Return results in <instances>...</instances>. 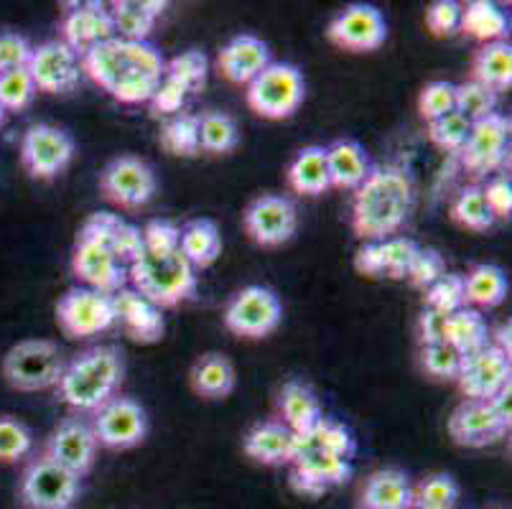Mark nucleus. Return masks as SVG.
Instances as JSON below:
<instances>
[{"mask_svg": "<svg viewBox=\"0 0 512 509\" xmlns=\"http://www.w3.org/2000/svg\"><path fill=\"white\" fill-rule=\"evenodd\" d=\"M82 74L97 87L113 95L123 105L151 102L153 92L166 72V59L148 41H125L113 36L110 41L92 46L79 56Z\"/></svg>", "mask_w": 512, "mask_h": 509, "instance_id": "1", "label": "nucleus"}, {"mask_svg": "<svg viewBox=\"0 0 512 509\" xmlns=\"http://www.w3.org/2000/svg\"><path fill=\"white\" fill-rule=\"evenodd\" d=\"M416 207V186L406 168L372 166L352 199V232L362 242H383L398 235Z\"/></svg>", "mask_w": 512, "mask_h": 509, "instance_id": "2", "label": "nucleus"}, {"mask_svg": "<svg viewBox=\"0 0 512 509\" xmlns=\"http://www.w3.org/2000/svg\"><path fill=\"white\" fill-rule=\"evenodd\" d=\"M125 377L123 352L118 347L85 349L82 354L64 364V372L57 382L59 403L69 405L77 413H95L102 405L118 395Z\"/></svg>", "mask_w": 512, "mask_h": 509, "instance_id": "3", "label": "nucleus"}, {"mask_svg": "<svg viewBox=\"0 0 512 509\" xmlns=\"http://www.w3.org/2000/svg\"><path fill=\"white\" fill-rule=\"evenodd\" d=\"M128 283L158 308H174L197 296L199 275L192 263L176 252L143 250L128 265Z\"/></svg>", "mask_w": 512, "mask_h": 509, "instance_id": "4", "label": "nucleus"}, {"mask_svg": "<svg viewBox=\"0 0 512 509\" xmlns=\"http://www.w3.org/2000/svg\"><path fill=\"white\" fill-rule=\"evenodd\" d=\"M306 82L299 67L271 62L245 87V102L265 120H286L304 105Z\"/></svg>", "mask_w": 512, "mask_h": 509, "instance_id": "5", "label": "nucleus"}, {"mask_svg": "<svg viewBox=\"0 0 512 509\" xmlns=\"http://www.w3.org/2000/svg\"><path fill=\"white\" fill-rule=\"evenodd\" d=\"M62 349L51 339H26L3 357V377L18 392H41L57 387L64 372Z\"/></svg>", "mask_w": 512, "mask_h": 509, "instance_id": "6", "label": "nucleus"}, {"mask_svg": "<svg viewBox=\"0 0 512 509\" xmlns=\"http://www.w3.org/2000/svg\"><path fill=\"white\" fill-rule=\"evenodd\" d=\"M222 321L240 339H265L281 326L283 303L273 288L245 286L227 301Z\"/></svg>", "mask_w": 512, "mask_h": 509, "instance_id": "7", "label": "nucleus"}, {"mask_svg": "<svg viewBox=\"0 0 512 509\" xmlns=\"http://www.w3.org/2000/svg\"><path fill=\"white\" fill-rule=\"evenodd\" d=\"M77 143L67 130L49 123H34L21 138V163L36 181H54L74 161Z\"/></svg>", "mask_w": 512, "mask_h": 509, "instance_id": "8", "label": "nucleus"}, {"mask_svg": "<svg viewBox=\"0 0 512 509\" xmlns=\"http://www.w3.org/2000/svg\"><path fill=\"white\" fill-rule=\"evenodd\" d=\"M18 492L29 509H72L82 492V479L41 454L26 466Z\"/></svg>", "mask_w": 512, "mask_h": 509, "instance_id": "9", "label": "nucleus"}, {"mask_svg": "<svg viewBox=\"0 0 512 509\" xmlns=\"http://www.w3.org/2000/svg\"><path fill=\"white\" fill-rule=\"evenodd\" d=\"M57 324L69 339H90L118 324L113 296L77 286L57 301Z\"/></svg>", "mask_w": 512, "mask_h": 509, "instance_id": "10", "label": "nucleus"}, {"mask_svg": "<svg viewBox=\"0 0 512 509\" xmlns=\"http://www.w3.org/2000/svg\"><path fill=\"white\" fill-rule=\"evenodd\" d=\"M510 128V118L502 112L472 123V133L459 151V158L474 179L502 174L510 158Z\"/></svg>", "mask_w": 512, "mask_h": 509, "instance_id": "11", "label": "nucleus"}, {"mask_svg": "<svg viewBox=\"0 0 512 509\" xmlns=\"http://www.w3.org/2000/svg\"><path fill=\"white\" fill-rule=\"evenodd\" d=\"M100 191L120 209H141L156 196L158 179L151 163L138 156H118L102 168Z\"/></svg>", "mask_w": 512, "mask_h": 509, "instance_id": "12", "label": "nucleus"}, {"mask_svg": "<svg viewBox=\"0 0 512 509\" xmlns=\"http://www.w3.org/2000/svg\"><path fill=\"white\" fill-rule=\"evenodd\" d=\"M291 487L306 497H321L332 487H342L352 479V459L309 446L296 436L291 459Z\"/></svg>", "mask_w": 512, "mask_h": 509, "instance_id": "13", "label": "nucleus"}, {"mask_svg": "<svg viewBox=\"0 0 512 509\" xmlns=\"http://www.w3.org/2000/svg\"><path fill=\"white\" fill-rule=\"evenodd\" d=\"M242 227L258 247H281L299 230V209L291 196L260 194L242 214Z\"/></svg>", "mask_w": 512, "mask_h": 509, "instance_id": "14", "label": "nucleus"}, {"mask_svg": "<svg viewBox=\"0 0 512 509\" xmlns=\"http://www.w3.org/2000/svg\"><path fill=\"white\" fill-rule=\"evenodd\" d=\"M90 426L95 431L97 446H105L110 451H128L146 441L148 413L138 400L115 395L110 403L92 413Z\"/></svg>", "mask_w": 512, "mask_h": 509, "instance_id": "15", "label": "nucleus"}, {"mask_svg": "<svg viewBox=\"0 0 512 509\" xmlns=\"http://www.w3.org/2000/svg\"><path fill=\"white\" fill-rule=\"evenodd\" d=\"M329 44L352 54L377 51L388 39V21L383 11L370 3H355L339 11L327 28Z\"/></svg>", "mask_w": 512, "mask_h": 509, "instance_id": "16", "label": "nucleus"}, {"mask_svg": "<svg viewBox=\"0 0 512 509\" xmlns=\"http://www.w3.org/2000/svg\"><path fill=\"white\" fill-rule=\"evenodd\" d=\"M26 69L34 79L36 90L57 97L72 95L79 87V79H82L79 56L59 39L34 46Z\"/></svg>", "mask_w": 512, "mask_h": 509, "instance_id": "17", "label": "nucleus"}, {"mask_svg": "<svg viewBox=\"0 0 512 509\" xmlns=\"http://www.w3.org/2000/svg\"><path fill=\"white\" fill-rule=\"evenodd\" d=\"M510 382V354L497 349L495 344H487V347L462 357V367L456 375V385L467 400H492Z\"/></svg>", "mask_w": 512, "mask_h": 509, "instance_id": "18", "label": "nucleus"}, {"mask_svg": "<svg viewBox=\"0 0 512 509\" xmlns=\"http://www.w3.org/2000/svg\"><path fill=\"white\" fill-rule=\"evenodd\" d=\"M44 456L51 461H57L74 476H87L95 466L97 459V438L92 426L79 415H67L59 420V426L51 431L49 441H46Z\"/></svg>", "mask_w": 512, "mask_h": 509, "instance_id": "19", "label": "nucleus"}, {"mask_svg": "<svg viewBox=\"0 0 512 509\" xmlns=\"http://www.w3.org/2000/svg\"><path fill=\"white\" fill-rule=\"evenodd\" d=\"M72 273L85 288L113 296L128 283V265L90 240H74Z\"/></svg>", "mask_w": 512, "mask_h": 509, "instance_id": "20", "label": "nucleus"}, {"mask_svg": "<svg viewBox=\"0 0 512 509\" xmlns=\"http://www.w3.org/2000/svg\"><path fill=\"white\" fill-rule=\"evenodd\" d=\"M510 426L492 410L487 400H464L449 418V436L467 448H484L502 441Z\"/></svg>", "mask_w": 512, "mask_h": 509, "instance_id": "21", "label": "nucleus"}, {"mask_svg": "<svg viewBox=\"0 0 512 509\" xmlns=\"http://www.w3.org/2000/svg\"><path fill=\"white\" fill-rule=\"evenodd\" d=\"M77 240H90L95 245L105 247L123 265H130L143 252L141 230L113 212L90 214L79 227Z\"/></svg>", "mask_w": 512, "mask_h": 509, "instance_id": "22", "label": "nucleus"}, {"mask_svg": "<svg viewBox=\"0 0 512 509\" xmlns=\"http://www.w3.org/2000/svg\"><path fill=\"white\" fill-rule=\"evenodd\" d=\"M59 34H62L59 41H64L74 54L82 56L92 46L113 39L115 26L110 11L102 3H74L59 23Z\"/></svg>", "mask_w": 512, "mask_h": 509, "instance_id": "23", "label": "nucleus"}, {"mask_svg": "<svg viewBox=\"0 0 512 509\" xmlns=\"http://www.w3.org/2000/svg\"><path fill=\"white\" fill-rule=\"evenodd\" d=\"M113 303L118 324L123 326L128 339L136 344H156L164 339V308H158L133 288H120L118 293H113Z\"/></svg>", "mask_w": 512, "mask_h": 509, "instance_id": "24", "label": "nucleus"}, {"mask_svg": "<svg viewBox=\"0 0 512 509\" xmlns=\"http://www.w3.org/2000/svg\"><path fill=\"white\" fill-rule=\"evenodd\" d=\"M273 62L271 49L263 39L253 34H240L227 41L217 54V69L232 84L248 87L268 64Z\"/></svg>", "mask_w": 512, "mask_h": 509, "instance_id": "25", "label": "nucleus"}, {"mask_svg": "<svg viewBox=\"0 0 512 509\" xmlns=\"http://www.w3.org/2000/svg\"><path fill=\"white\" fill-rule=\"evenodd\" d=\"M293 448H296V433L283 426L281 420L258 423L242 441V451L263 466L291 464Z\"/></svg>", "mask_w": 512, "mask_h": 509, "instance_id": "26", "label": "nucleus"}, {"mask_svg": "<svg viewBox=\"0 0 512 509\" xmlns=\"http://www.w3.org/2000/svg\"><path fill=\"white\" fill-rule=\"evenodd\" d=\"M278 413H281L283 426L291 428L296 436L314 431L316 423L324 418L319 395L301 380L283 382L278 392Z\"/></svg>", "mask_w": 512, "mask_h": 509, "instance_id": "27", "label": "nucleus"}, {"mask_svg": "<svg viewBox=\"0 0 512 509\" xmlns=\"http://www.w3.org/2000/svg\"><path fill=\"white\" fill-rule=\"evenodd\" d=\"M327 166L332 189L342 191H357L372 171V161L365 146L352 138L334 140L327 148Z\"/></svg>", "mask_w": 512, "mask_h": 509, "instance_id": "28", "label": "nucleus"}, {"mask_svg": "<svg viewBox=\"0 0 512 509\" xmlns=\"http://www.w3.org/2000/svg\"><path fill=\"white\" fill-rule=\"evenodd\" d=\"M189 382L202 400H225L235 392L237 385L235 364L227 354L209 352L194 362Z\"/></svg>", "mask_w": 512, "mask_h": 509, "instance_id": "29", "label": "nucleus"}, {"mask_svg": "<svg viewBox=\"0 0 512 509\" xmlns=\"http://www.w3.org/2000/svg\"><path fill=\"white\" fill-rule=\"evenodd\" d=\"M113 18L115 36L125 41H148L156 21L164 16L166 3L161 0H115L107 8Z\"/></svg>", "mask_w": 512, "mask_h": 509, "instance_id": "30", "label": "nucleus"}, {"mask_svg": "<svg viewBox=\"0 0 512 509\" xmlns=\"http://www.w3.org/2000/svg\"><path fill=\"white\" fill-rule=\"evenodd\" d=\"M288 186L293 194L299 196H321L332 189L327 166V148L324 146H306L301 148L293 161L288 163L286 171Z\"/></svg>", "mask_w": 512, "mask_h": 509, "instance_id": "31", "label": "nucleus"}, {"mask_svg": "<svg viewBox=\"0 0 512 509\" xmlns=\"http://www.w3.org/2000/svg\"><path fill=\"white\" fill-rule=\"evenodd\" d=\"M413 484L406 471L380 469L362 489V509H411Z\"/></svg>", "mask_w": 512, "mask_h": 509, "instance_id": "32", "label": "nucleus"}, {"mask_svg": "<svg viewBox=\"0 0 512 509\" xmlns=\"http://www.w3.org/2000/svg\"><path fill=\"white\" fill-rule=\"evenodd\" d=\"M179 252L192 263L194 270H204L217 263L222 255V235L217 222L209 217L189 219L181 227Z\"/></svg>", "mask_w": 512, "mask_h": 509, "instance_id": "33", "label": "nucleus"}, {"mask_svg": "<svg viewBox=\"0 0 512 509\" xmlns=\"http://www.w3.org/2000/svg\"><path fill=\"white\" fill-rule=\"evenodd\" d=\"M462 34L469 39H477L482 44H495V41H507L510 34V18L497 3L490 0H472L462 6Z\"/></svg>", "mask_w": 512, "mask_h": 509, "instance_id": "34", "label": "nucleus"}, {"mask_svg": "<svg viewBox=\"0 0 512 509\" xmlns=\"http://www.w3.org/2000/svg\"><path fill=\"white\" fill-rule=\"evenodd\" d=\"M472 79L490 87L492 92H505L512 87V46L510 41L482 44L472 59Z\"/></svg>", "mask_w": 512, "mask_h": 509, "instance_id": "35", "label": "nucleus"}, {"mask_svg": "<svg viewBox=\"0 0 512 509\" xmlns=\"http://www.w3.org/2000/svg\"><path fill=\"white\" fill-rule=\"evenodd\" d=\"M507 291H510V280L500 265L479 263L464 275V298L467 306L479 308H497L505 303Z\"/></svg>", "mask_w": 512, "mask_h": 509, "instance_id": "36", "label": "nucleus"}, {"mask_svg": "<svg viewBox=\"0 0 512 509\" xmlns=\"http://www.w3.org/2000/svg\"><path fill=\"white\" fill-rule=\"evenodd\" d=\"M446 344H451L462 357L492 344V331L487 326V319L479 314L477 308L464 306L462 311H456L446 319Z\"/></svg>", "mask_w": 512, "mask_h": 509, "instance_id": "37", "label": "nucleus"}, {"mask_svg": "<svg viewBox=\"0 0 512 509\" xmlns=\"http://www.w3.org/2000/svg\"><path fill=\"white\" fill-rule=\"evenodd\" d=\"M240 146V130L230 112L209 110L199 115V148L209 156H227Z\"/></svg>", "mask_w": 512, "mask_h": 509, "instance_id": "38", "label": "nucleus"}, {"mask_svg": "<svg viewBox=\"0 0 512 509\" xmlns=\"http://www.w3.org/2000/svg\"><path fill=\"white\" fill-rule=\"evenodd\" d=\"M158 143L166 153L179 158H194L202 153L199 148V115L192 112H179L174 118H169L161 128Z\"/></svg>", "mask_w": 512, "mask_h": 509, "instance_id": "39", "label": "nucleus"}, {"mask_svg": "<svg viewBox=\"0 0 512 509\" xmlns=\"http://www.w3.org/2000/svg\"><path fill=\"white\" fill-rule=\"evenodd\" d=\"M451 219H454L459 227L472 232H487L495 227V214L487 207L482 194V186L469 184L459 191V196L451 204Z\"/></svg>", "mask_w": 512, "mask_h": 509, "instance_id": "40", "label": "nucleus"}, {"mask_svg": "<svg viewBox=\"0 0 512 509\" xmlns=\"http://www.w3.org/2000/svg\"><path fill=\"white\" fill-rule=\"evenodd\" d=\"M299 438L304 443H309V446L329 451V454H337L342 459H352L357 454V438L352 436V431L344 423H339V420L327 418V415L316 423L314 431L304 433Z\"/></svg>", "mask_w": 512, "mask_h": 509, "instance_id": "41", "label": "nucleus"}, {"mask_svg": "<svg viewBox=\"0 0 512 509\" xmlns=\"http://www.w3.org/2000/svg\"><path fill=\"white\" fill-rule=\"evenodd\" d=\"M164 74L174 79V82H179L189 95H194V92H202L204 84H207L209 59L204 56V51H181V54H176L174 59L166 62Z\"/></svg>", "mask_w": 512, "mask_h": 509, "instance_id": "42", "label": "nucleus"}, {"mask_svg": "<svg viewBox=\"0 0 512 509\" xmlns=\"http://www.w3.org/2000/svg\"><path fill=\"white\" fill-rule=\"evenodd\" d=\"M456 502H459V484L449 474H431L418 487H413L411 509H456Z\"/></svg>", "mask_w": 512, "mask_h": 509, "instance_id": "43", "label": "nucleus"}, {"mask_svg": "<svg viewBox=\"0 0 512 509\" xmlns=\"http://www.w3.org/2000/svg\"><path fill=\"white\" fill-rule=\"evenodd\" d=\"M497 102H500V95L492 92L490 87L474 82V79L456 84V112L464 115L469 123H477V120L495 115Z\"/></svg>", "mask_w": 512, "mask_h": 509, "instance_id": "44", "label": "nucleus"}, {"mask_svg": "<svg viewBox=\"0 0 512 509\" xmlns=\"http://www.w3.org/2000/svg\"><path fill=\"white\" fill-rule=\"evenodd\" d=\"M423 306L434 308L439 314L451 316L467 306L464 298V275L444 273L434 286L423 291Z\"/></svg>", "mask_w": 512, "mask_h": 509, "instance_id": "45", "label": "nucleus"}, {"mask_svg": "<svg viewBox=\"0 0 512 509\" xmlns=\"http://www.w3.org/2000/svg\"><path fill=\"white\" fill-rule=\"evenodd\" d=\"M36 95H39V90H36L34 79L26 67L0 74V105L6 107V112L29 110Z\"/></svg>", "mask_w": 512, "mask_h": 509, "instance_id": "46", "label": "nucleus"}, {"mask_svg": "<svg viewBox=\"0 0 512 509\" xmlns=\"http://www.w3.org/2000/svg\"><path fill=\"white\" fill-rule=\"evenodd\" d=\"M426 133L428 140H431L439 151L456 153V156H459V151H462L464 143H467L469 133H472V123L454 110L449 112V115H444V118L428 123Z\"/></svg>", "mask_w": 512, "mask_h": 509, "instance_id": "47", "label": "nucleus"}, {"mask_svg": "<svg viewBox=\"0 0 512 509\" xmlns=\"http://www.w3.org/2000/svg\"><path fill=\"white\" fill-rule=\"evenodd\" d=\"M31 448H34V431L11 415H0V461L16 464L31 454Z\"/></svg>", "mask_w": 512, "mask_h": 509, "instance_id": "48", "label": "nucleus"}, {"mask_svg": "<svg viewBox=\"0 0 512 509\" xmlns=\"http://www.w3.org/2000/svg\"><path fill=\"white\" fill-rule=\"evenodd\" d=\"M380 250H383V275L400 280L408 278V270H411L421 245L406 235H395L380 242Z\"/></svg>", "mask_w": 512, "mask_h": 509, "instance_id": "49", "label": "nucleus"}, {"mask_svg": "<svg viewBox=\"0 0 512 509\" xmlns=\"http://www.w3.org/2000/svg\"><path fill=\"white\" fill-rule=\"evenodd\" d=\"M418 362H421V370L434 380H456L462 367V354L446 342L428 344L418 352Z\"/></svg>", "mask_w": 512, "mask_h": 509, "instance_id": "50", "label": "nucleus"}, {"mask_svg": "<svg viewBox=\"0 0 512 509\" xmlns=\"http://www.w3.org/2000/svg\"><path fill=\"white\" fill-rule=\"evenodd\" d=\"M456 110V84L444 82V79H436V82H428L426 87L418 95V112L426 123H434V120L444 118L449 112Z\"/></svg>", "mask_w": 512, "mask_h": 509, "instance_id": "51", "label": "nucleus"}, {"mask_svg": "<svg viewBox=\"0 0 512 509\" xmlns=\"http://www.w3.org/2000/svg\"><path fill=\"white\" fill-rule=\"evenodd\" d=\"M426 26L439 39L456 36L459 34V26H462V3H456V0H434L426 8Z\"/></svg>", "mask_w": 512, "mask_h": 509, "instance_id": "52", "label": "nucleus"}, {"mask_svg": "<svg viewBox=\"0 0 512 509\" xmlns=\"http://www.w3.org/2000/svg\"><path fill=\"white\" fill-rule=\"evenodd\" d=\"M446 273V260L441 258V252L434 247H421L413 260L411 270H408V283L418 291H426Z\"/></svg>", "mask_w": 512, "mask_h": 509, "instance_id": "53", "label": "nucleus"}, {"mask_svg": "<svg viewBox=\"0 0 512 509\" xmlns=\"http://www.w3.org/2000/svg\"><path fill=\"white\" fill-rule=\"evenodd\" d=\"M143 250L148 252H176L181 240V227L171 219H148L141 230Z\"/></svg>", "mask_w": 512, "mask_h": 509, "instance_id": "54", "label": "nucleus"}, {"mask_svg": "<svg viewBox=\"0 0 512 509\" xmlns=\"http://www.w3.org/2000/svg\"><path fill=\"white\" fill-rule=\"evenodd\" d=\"M186 97H189V92H186L179 82H174V79L164 74V79H161V84L156 87V92H153L148 105H151L153 115H169V118H174V115H179V112L184 110Z\"/></svg>", "mask_w": 512, "mask_h": 509, "instance_id": "55", "label": "nucleus"}, {"mask_svg": "<svg viewBox=\"0 0 512 509\" xmlns=\"http://www.w3.org/2000/svg\"><path fill=\"white\" fill-rule=\"evenodd\" d=\"M31 51H34V46L29 44L26 36L13 34V31L0 34V74L29 67Z\"/></svg>", "mask_w": 512, "mask_h": 509, "instance_id": "56", "label": "nucleus"}, {"mask_svg": "<svg viewBox=\"0 0 512 509\" xmlns=\"http://www.w3.org/2000/svg\"><path fill=\"white\" fill-rule=\"evenodd\" d=\"M484 202L492 209L495 219H510L512 214V184L507 174L492 176L487 184L482 186Z\"/></svg>", "mask_w": 512, "mask_h": 509, "instance_id": "57", "label": "nucleus"}, {"mask_svg": "<svg viewBox=\"0 0 512 509\" xmlns=\"http://www.w3.org/2000/svg\"><path fill=\"white\" fill-rule=\"evenodd\" d=\"M446 319H449V316L439 314L434 308L423 306L421 316H418V342H421V347L446 342Z\"/></svg>", "mask_w": 512, "mask_h": 509, "instance_id": "58", "label": "nucleus"}, {"mask_svg": "<svg viewBox=\"0 0 512 509\" xmlns=\"http://www.w3.org/2000/svg\"><path fill=\"white\" fill-rule=\"evenodd\" d=\"M355 270L367 278L383 275V250L380 242H362L355 252Z\"/></svg>", "mask_w": 512, "mask_h": 509, "instance_id": "59", "label": "nucleus"}, {"mask_svg": "<svg viewBox=\"0 0 512 509\" xmlns=\"http://www.w3.org/2000/svg\"><path fill=\"white\" fill-rule=\"evenodd\" d=\"M487 403L492 405V410H495V413L500 415L502 420H505L507 426H512V382H510V385L502 387L495 398L487 400Z\"/></svg>", "mask_w": 512, "mask_h": 509, "instance_id": "60", "label": "nucleus"}, {"mask_svg": "<svg viewBox=\"0 0 512 509\" xmlns=\"http://www.w3.org/2000/svg\"><path fill=\"white\" fill-rule=\"evenodd\" d=\"M510 321H507V324H502L500 329H497V334H495V347L497 349H502V352L505 354H510L512 352V347H510Z\"/></svg>", "mask_w": 512, "mask_h": 509, "instance_id": "61", "label": "nucleus"}, {"mask_svg": "<svg viewBox=\"0 0 512 509\" xmlns=\"http://www.w3.org/2000/svg\"><path fill=\"white\" fill-rule=\"evenodd\" d=\"M6 120H8V112H6V107L0 105V128L6 125Z\"/></svg>", "mask_w": 512, "mask_h": 509, "instance_id": "62", "label": "nucleus"}, {"mask_svg": "<svg viewBox=\"0 0 512 509\" xmlns=\"http://www.w3.org/2000/svg\"><path fill=\"white\" fill-rule=\"evenodd\" d=\"M360 509H362V507H360Z\"/></svg>", "mask_w": 512, "mask_h": 509, "instance_id": "63", "label": "nucleus"}]
</instances>
